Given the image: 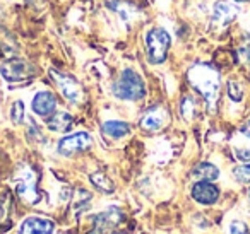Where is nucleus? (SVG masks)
<instances>
[{
  "label": "nucleus",
  "instance_id": "1",
  "mask_svg": "<svg viewBox=\"0 0 250 234\" xmlns=\"http://www.w3.org/2000/svg\"><path fill=\"white\" fill-rule=\"evenodd\" d=\"M188 80L194 89L208 101L209 106L214 108L221 89V77L218 70L212 69L211 65H194L188 70Z\"/></svg>",
  "mask_w": 250,
  "mask_h": 234
},
{
  "label": "nucleus",
  "instance_id": "2",
  "mask_svg": "<svg viewBox=\"0 0 250 234\" xmlns=\"http://www.w3.org/2000/svg\"><path fill=\"white\" fill-rule=\"evenodd\" d=\"M113 94L118 99L124 101H139L146 94V86H144V80L136 70L132 69H125L120 74L117 80L113 82L111 87Z\"/></svg>",
  "mask_w": 250,
  "mask_h": 234
},
{
  "label": "nucleus",
  "instance_id": "3",
  "mask_svg": "<svg viewBox=\"0 0 250 234\" xmlns=\"http://www.w3.org/2000/svg\"><path fill=\"white\" fill-rule=\"evenodd\" d=\"M170 50V35L163 28H153L146 35V53L151 63H163Z\"/></svg>",
  "mask_w": 250,
  "mask_h": 234
},
{
  "label": "nucleus",
  "instance_id": "4",
  "mask_svg": "<svg viewBox=\"0 0 250 234\" xmlns=\"http://www.w3.org/2000/svg\"><path fill=\"white\" fill-rule=\"evenodd\" d=\"M0 76L4 77L7 82H26V80H31L36 76V67L29 63L28 60L12 57L0 65Z\"/></svg>",
  "mask_w": 250,
  "mask_h": 234
},
{
  "label": "nucleus",
  "instance_id": "5",
  "mask_svg": "<svg viewBox=\"0 0 250 234\" xmlns=\"http://www.w3.org/2000/svg\"><path fill=\"white\" fill-rule=\"evenodd\" d=\"M52 79L53 82L57 84L59 91L62 93V96L65 98L69 103L72 104H81L84 101V91L81 87V84L74 79L72 76H67V74L57 72V70H52Z\"/></svg>",
  "mask_w": 250,
  "mask_h": 234
},
{
  "label": "nucleus",
  "instance_id": "6",
  "mask_svg": "<svg viewBox=\"0 0 250 234\" xmlns=\"http://www.w3.org/2000/svg\"><path fill=\"white\" fill-rule=\"evenodd\" d=\"M14 186L18 195L21 196L24 202L36 203L38 202V190H36V175L33 173L31 168H22L14 176Z\"/></svg>",
  "mask_w": 250,
  "mask_h": 234
},
{
  "label": "nucleus",
  "instance_id": "7",
  "mask_svg": "<svg viewBox=\"0 0 250 234\" xmlns=\"http://www.w3.org/2000/svg\"><path fill=\"white\" fill-rule=\"evenodd\" d=\"M93 144V138L87 132H77V134H72L69 137H63L62 140L59 142V154L65 156V157H70L74 154H79L83 151H87Z\"/></svg>",
  "mask_w": 250,
  "mask_h": 234
},
{
  "label": "nucleus",
  "instance_id": "8",
  "mask_svg": "<svg viewBox=\"0 0 250 234\" xmlns=\"http://www.w3.org/2000/svg\"><path fill=\"white\" fill-rule=\"evenodd\" d=\"M122 219H124V214H122L120 209H117V207L104 210V212H101L100 215L94 217L91 234H106L108 231L115 229V227L122 222Z\"/></svg>",
  "mask_w": 250,
  "mask_h": 234
},
{
  "label": "nucleus",
  "instance_id": "9",
  "mask_svg": "<svg viewBox=\"0 0 250 234\" xmlns=\"http://www.w3.org/2000/svg\"><path fill=\"white\" fill-rule=\"evenodd\" d=\"M192 198L197 203H202V205H212L219 198V188L212 185L211 181L201 179L192 186Z\"/></svg>",
  "mask_w": 250,
  "mask_h": 234
},
{
  "label": "nucleus",
  "instance_id": "10",
  "mask_svg": "<svg viewBox=\"0 0 250 234\" xmlns=\"http://www.w3.org/2000/svg\"><path fill=\"white\" fill-rule=\"evenodd\" d=\"M31 108L38 117L50 118L57 110V96L53 93H50V91H40L33 98Z\"/></svg>",
  "mask_w": 250,
  "mask_h": 234
},
{
  "label": "nucleus",
  "instance_id": "11",
  "mask_svg": "<svg viewBox=\"0 0 250 234\" xmlns=\"http://www.w3.org/2000/svg\"><path fill=\"white\" fill-rule=\"evenodd\" d=\"M236 14H238V9L228 2V0H218L212 7V24L226 28L229 22L235 21Z\"/></svg>",
  "mask_w": 250,
  "mask_h": 234
},
{
  "label": "nucleus",
  "instance_id": "12",
  "mask_svg": "<svg viewBox=\"0 0 250 234\" xmlns=\"http://www.w3.org/2000/svg\"><path fill=\"white\" fill-rule=\"evenodd\" d=\"M168 121V111L163 106H154L141 118V128L146 132H158L167 125Z\"/></svg>",
  "mask_w": 250,
  "mask_h": 234
},
{
  "label": "nucleus",
  "instance_id": "13",
  "mask_svg": "<svg viewBox=\"0 0 250 234\" xmlns=\"http://www.w3.org/2000/svg\"><path fill=\"white\" fill-rule=\"evenodd\" d=\"M55 226L50 219H42V217H28L21 224L19 234H52Z\"/></svg>",
  "mask_w": 250,
  "mask_h": 234
},
{
  "label": "nucleus",
  "instance_id": "14",
  "mask_svg": "<svg viewBox=\"0 0 250 234\" xmlns=\"http://www.w3.org/2000/svg\"><path fill=\"white\" fill-rule=\"evenodd\" d=\"M46 125L52 132H59V134H65V132L70 130L72 127V117L69 113H53L52 117L46 120Z\"/></svg>",
  "mask_w": 250,
  "mask_h": 234
},
{
  "label": "nucleus",
  "instance_id": "15",
  "mask_svg": "<svg viewBox=\"0 0 250 234\" xmlns=\"http://www.w3.org/2000/svg\"><path fill=\"white\" fill-rule=\"evenodd\" d=\"M192 176L197 179H206V181H214L219 178V169L211 162H201L192 169Z\"/></svg>",
  "mask_w": 250,
  "mask_h": 234
},
{
  "label": "nucleus",
  "instance_id": "16",
  "mask_svg": "<svg viewBox=\"0 0 250 234\" xmlns=\"http://www.w3.org/2000/svg\"><path fill=\"white\" fill-rule=\"evenodd\" d=\"M129 132H130V127L125 123V121L111 120L103 125V134L111 138H122V137H125V135H129Z\"/></svg>",
  "mask_w": 250,
  "mask_h": 234
},
{
  "label": "nucleus",
  "instance_id": "17",
  "mask_svg": "<svg viewBox=\"0 0 250 234\" xmlns=\"http://www.w3.org/2000/svg\"><path fill=\"white\" fill-rule=\"evenodd\" d=\"M91 181H93V185L96 186L98 190H101V192H104V193H111L115 190L113 183H111L103 173H93V175H91Z\"/></svg>",
  "mask_w": 250,
  "mask_h": 234
},
{
  "label": "nucleus",
  "instance_id": "18",
  "mask_svg": "<svg viewBox=\"0 0 250 234\" xmlns=\"http://www.w3.org/2000/svg\"><path fill=\"white\" fill-rule=\"evenodd\" d=\"M180 113L185 120H192L195 117V101L194 98L190 96H185L180 103Z\"/></svg>",
  "mask_w": 250,
  "mask_h": 234
},
{
  "label": "nucleus",
  "instance_id": "19",
  "mask_svg": "<svg viewBox=\"0 0 250 234\" xmlns=\"http://www.w3.org/2000/svg\"><path fill=\"white\" fill-rule=\"evenodd\" d=\"M236 57L240 58V62L250 63V36H243L242 43L236 50Z\"/></svg>",
  "mask_w": 250,
  "mask_h": 234
},
{
  "label": "nucleus",
  "instance_id": "20",
  "mask_svg": "<svg viewBox=\"0 0 250 234\" xmlns=\"http://www.w3.org/2000/svg\"><path fill=\"white\" fill-rule=\"evenodd\" d=\"M11 120H12V123H16V125L22 123V120H24V104H22V101H16V103L12 104Z\"/></svg>",
  "mask_w": 250,
  "mask_h": 234
},
{
  "label": "nucleus",
  "instance_id": "21",
  "mask_svg": "<svg viewBox=\"0 0 250 234\" xmlns=\"http://www.w3.org/2000/svg\"><path fill=\"white\" fill-rule=\"evenodd\" d=\"M233 176H235V179L240 183H250V162L243 166H236V168L233 169Z\"/></svg>",
  "mask_w": 250,
  "mask_h": 234
},
{
  "label": "nucleus",
  "instance_id": "22",
  "mask_svg": "<svg viewBox=\"0 0 250 234\" xmlns=\"http://www.w3.org/2000/svg\"><path fill=\"white\" fill-rule=\"evenodd\" d=\"M228 94L229 98H231L233 101H242L243 98V91H242V86H240L238 82H235V80H229L228 82Z\"/></svg>",
  "mask_w": 250,
  "mask_h": 234
},
{
  "label": "nucleus",
  "instance_id": "23",
  "mask_svg": "<svg viewBox=\"0 0 250 234\" xmlns=\"http://www.w3.org/2000/svg\"><path fill=\"white\" fill-rule=\"evenodd\" d=\"M229 233L231 234H249V227H247L243 222H240V220H235V222L231 224V227H229Z\"/></svg>",
  "mask_w": 250,
  "mask_h": 234
},
{
  "label": "nucleus",
  "instance_id": "24",
  "mask_svg": "<svg viewBox=\"0 0 250 234\" xmlns=\"http://www.w3.org/2000/svg\"><path fill=\"white\" fill-rule=\"evenodd\" d=\"M236 157L240 159V161H250V149H242L238 147L236 149Z\"/></svg>",
  "mask_w": 250,
  "mask_h": 234
},
{
  "label": "nucleus",
  "instance_id": "25",
  "mask_svg": "<svg viewBox=\"0 0 250 234\" xmlns=\"http://www.w3.org/2000/svg\"><path fill=\"white\" fill-rule=\"evenodd\" d=\"M235 2H247V0H235Z\"/></svg>",
  "mask_w": 250,
  "mask_h": 234
}]
</instances>
